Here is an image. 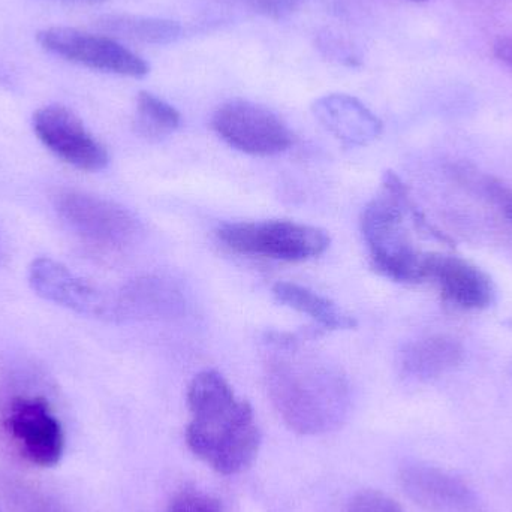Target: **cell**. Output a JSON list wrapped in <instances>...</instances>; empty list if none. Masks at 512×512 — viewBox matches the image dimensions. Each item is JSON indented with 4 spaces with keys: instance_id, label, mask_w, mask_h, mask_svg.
Listing matches in <instances>:
<instances>
[{
    "instance_id": "6da1fadb",
    "label": "cell",
    "mask_w": 512,
    "mask_h": 512,
    "mask_svg": "<svg viewBox=\"0 0 512 512\" xmlns=\"http://www.w3.org/2000/svg\"><path fill=\"white\" fill-rule=\"evenodd\" d=\"M304 339L276 331L265 336L268 396L289 429L322 435L348 417L351 390L339 367L303 349Z\"/></svg>"
},
{
    "instance_id": "7a4b0ae2",
    "label": "cell",
    "mask_w": 512,
    "mask_h": 512,
    "mask_svg": "<svg viewBox=\"0 0 512 512\" xmlns=\"http://www.w3.org/2000/svg\"><path fill=\"white\" fill-rule=\"evenodd\" d=\"M188 408L186 444L195 457L222 475L240 474L254 463L261 445L254 409L221 373L204 370L194 376Z\"/></svg>"
},
{
    "instance_id": "3957f363",
    "label": "cell",
    "mask_w": 512,
    "mask_h": 512,
    "mask_svg": "<svg viewBox=\"0 0 512 512\" xmlns=\"http://www.w3.org/2000/svg\"><path fill=\"white\" fill-rule=\"evenodd\" d=\"M411 206L408 189L394 173L384 177V194L373 198L361 215V233L373 267L388 279L415 283L424 280V256L412 245L405 228Z\"/></svg>"
},
{
    "instance_id": "277c9868",
    "label": "cell",
    "mask_w": 512,
    "mask_h": 512,
    "mask_svg": "<svg viewBox=\"0 0 512 512\" xmlns=\"http://www.w3.org/2000/svg\"><path fill=\"white\" fill-rule=\"evenodd\" d=\"M216 236L237 254L288 262L307 261L330 248L327 231L283 219L224 224Z\"/></svg>"
},
{
    "instance_id": "5b68a950",
    "label": "cell",
    "mask_w": 512,
    "mask_h": 512,
    "mask_svg": "<svg viewBox=\"0 0 512 512\" xmlns=\"http://www.w3.org/2000/svg\"><path fill=\"white\" fill-rule=\"evenodd\" d=\"M54 209L81 240L96 248L120 251L134 245L143 233L140 221L128 209L87 192H60Z\"/></svg>"
},
{
    "instance_id": "8992f818",
    "label": "cell",
    "mask_w": 512,
    "mask_h": 512,
    "mask_svg": "<svg viewBox=\"0 0 512 512\" xmlns=\"http://www.w3.org/2000/svg\"><path fill=\"white\" fill-rule=\"evenodd\" d=\"M3 429L17 453L36 468H54L65 453V432L56 412L41 396H15L3 411Z\"/></svg>"
},
{
    "instance_id": "52a82bcc",
    "label": "cell",
    "mask_w": 512,
    "mask_h": 512,
    "mask_svg": "<svg viewBox=\"0 0 512 512\" xmlns=\"http://www.w3.org/2000/svg\"><path fill=\"white\" fill-rule=\"evenodd\" d=\"M36 38L50 53L86 68L132 78L144 77L149 72V66L140 56L110 36L72 27H48Z\"/></svg>"
},
{
    "instance_id": "ba28073f",
    "label": "cell",
    "mask_w": 512,
    "mask_h": 512,
    "mask_svg": "<svg viewBox=\"0 0 512 512\" xmlns=\"http://www.w3.org/2000/svg\"><path fill=\"white\" fill-rule=\"evenodd\" d=\"M216 134L240 152L273 156L292 146L288 126L267 108L234 99L221 105L213 116Z\"/></svg>"
},
{
    "instance_id": "9c48e42d",
    "label": "cell",
    "mask_w": 512,
    "mask_h": 512,
    "mask_svg": "<svg viewBox=\"0 0 512 512\" xmlns=\"http://www.w3.org/2000/svg\"><path fill=\"white\" fill-rule=\"evenodd\" d=\"M33 131L51 153L81 171L104 170L107 149L93 137L80 117L63 105H45L33 114Z\"/></svg>"
},
{
    "instance_id": "30bf717a",
    "label": "cell",
    "mask_w": 512,
    "mask_h": 512,
    "mask_svg": "<svg viewBox=\"0 0 512 512\" xmlns=\"http://www.w3.org/2000/svg\"><path fill=\"white\" fill-rule=\"evenodd\" d=\"M29 283L39 297L57 306L92 318L116 319V295L101 291L62 262L35 259L29 267Z\"/></svg>"
},
{
    "instance_id": "8fae6325",
    "label": "cell",
    "mask_w": 512,
    "mask_h": 512,
    "mask_svg": "<svg viewBox=\"0 0 512 512\" xmlns=\"http://www.w3.org/2000/svg\"><path fill=\"white\" fill-rule=\"evenodd\" d=\"M399 484L412 502L429 512H475L478 508L474 489L438 466L409 463L400 469Z\"/></svg>"
},
{
    "instance_id": "7c38bea8",
    "label": "cell",
    "mask_w": 512,
    "mask_h": 512,
    "mask_svg": "<svg viewBox=\"0 0 512 512\" xmlns=\"http://www.w3.org/2000/svg\"><path fill=\"white\" fill-rule=\"evenodd\" d=\"M424 279L435 280L442 295L462 309H486L493 301L490 277L477 265L457 256H424Z\"/></svg>"
},
{
    "instance_id": "4fadbf2b",
    "label": "cell",
    "mask_w": 512,
    "mask_h": 512,
    "mask_svg": "<svg viewBox=\"0 0 512 512\" xmlns=\"http://www.w3.org/2000/svg\"><path fill=\"white\" fill-rule=\"evenodd\" d=\"M185 297L176 282L162 276L131 280L116 295V319H152L177 315Z\"/></svg>"
},
{
    "instance_id": "5bb4252c",
    "label": "cell",
    "mask_w": 512,
    "mask_h": 512,
    "mask_svg": "<svg viewBox=\"0 0 512 512\" xmlns=\"http://www.w3.org/2000/svg\"><path fill=\"white\" fill-rule=\"evenodd\" d=\"M315 114L325 128L346 146H364L378 137L381 122L357 99L328 96L315 105Z\"/></svg>"
},
{
    "instance_id": "9a60e30c",
    "label": "cell",
    "mask_w": 512,
    "mask_h": 512,
    "mask_svg": "<svg viewBox=\"0 0 512 512\" xmlns=\"http://www.w3.org/2000/svg\"><path fill=\"white\" fill-rule=\"evenodd\" d=\"M273 295L280 304L312 318L325 330H352L357 319L318 292L291 282H277Z\"/></svg>"
},
{
    "instance_id": "2e32d148",
    "label": "cell",
    "mask_w": 512,
    "mask_h": 512,
    "mask_svg": "<svg viewBox=\"0 0 512 512\" xmlns=\"http://www.w3.org/2000/svg\"><path fill=\"white\" fill-rule=\"evenodd\" d=\"M463 349L454 339L436 336L406 346L402 354L403 370L418 379H432L462 361Z\"/></svg>"
},
{
    "instance_id": "e0dca14e",
    "label": "cell",
    "mask_w": 512,
    "mask_h": 512,
    "mask_svg": "<svg viewBox=\"0 0 512 512\" xmlns=\"http://www.w3.org/2000/svg\"><path fill=\"white\" fill-rule=\"evenodd\" d=\"M105 32L116 33L126 38L144 42H168L179 36L180 26L173 21L153 20V18L113 15L99 21Z\"/></svg>"
},
{
    "instance_id": "ac0fdd59",
    "label": "cell",
    "mask_w": 512,
    "mask_h": 512,
    "mask_svg": "<svg viewBox=\"0 0 512 512\" xmlns=\"http://www.w3.org/2000/svg\"><path fill=\"white\" fill-rule=\"evenodd\" d=\"M182 116L173 105L149 92H141L137 99V128L150 138H162L176 131Z\"/></svg>"
},
{
    "instance_id": "d6986e66",
    "label": "cell",
    "mask_w": 512,
    "mask_h": 512,
    "mask_svg": "<svg viewBox=\"0 0 512 512\" xmlns=\"http://www.w3.org/2000/svg\"><path fill=\"white\" fill-rule=\"evenodd\" d=\"M165 512H224L221 502L198 489H183L168 502Z\"/></svg>"
},
{
    "instance_id": "ffe728a7",
    "label": "cell",
    "mask_w": 512,
    "mask_h": 512,
    "mask_svg": "<svg viewBox=\"0 0 512 512\" xmlns=\"http://www.w3.org/2000/svg\"><path fill=\"white\" fill-rule=\"evenodd\" d=\"M349 512H405V510L385 493L378 490H364L352 499Z\"/></svg>"
},
{
    "instance_id": "44dd1931",
    "label": "cell",
    "mask_w": 512,
    "mask_h": 512,
    "mask_svg": "<svg viewBox=\"0 0 512 512\" xmlns=\"http://www.w3.org/2000/svg\"><path fill=\"white\" fill-rule=\"evenodd\" d=\"M259 14L270 18H283L294 12L304 0H249Z\"/></svg>"
},
{
    "instance_id": "7402d4cb",
    "label": "cell",
    "mask_w": 512,
    "mask_h": 512,
    "mask_svg": "<svg viewBox=\"0 0 512 512\" xmlns=\"http://www.w3.org/2000/svg\"><path fill=\"white\" fill-rule=\"evenodd\" d=\"M489 189L490 197L498 203L501 207L502 212L505 213L508 219L512 222V191L511 189L505 188L501 183L489 182L487 185Z\"/></svg>"
},
{
    "instance_id": "603a6c76",
    "label": "cell",
    "mask_w": 512,
    "mask_h": 512,
    "mask_svg": "<svg viewBox=\"0 0 512 512\" xmlns=\"http://www.w3.org/2000/svg\"><path fill=\"white\" fill-rule=\"evenodd\" d=\"M495 53L499 60L512 69V39L504 38L495 45Z\"/></svg>"
},
{
    "instance_id": "cb8c5ba5",
    "label": "cell",
    "mask_w": 512,
    "mask_h": 512,
    "mask_svg": "<svg viewBox=\"0 0 512 512\" xmlns=\"http://www.w3.org/2000/svg\"><path fill=\"white\" fill-rule=\"evenodd\" d=\"M60 2H72V3H101L105 0H60Z\"/></svg>"
},
{
    "instance_id": "d4e9b609",
    "label": "cell",
    "mask_w": 512,
    "mask_h": 512,
    "mask_svg": "<svg viewBox=\"0 0 512 512\" xmlns=\"http://www.w3.org/2000/svg\"><path fill=\"white\" fill-rule=\"evenodd\" d=\"M412 2H415V3H423V2H427V0H412Z\"/></svg>"
},
{
    "instance_id": "484cf974",
    "label": "cell",
    "mask_w": 512,
    "mask_h": 512,
    "mask_svg": "<svg viewBox=\"0 0 512 512\" xmlns=\"http://www.w3.org/2000/svg\"><path fill=\"white\" fill-rule=\"evenodd\" d=\"M0 255H2V242H0Z\"/></svg>"
},
{
    "instance_id": "4316f807",
    "label": "cell",
    "mask_w": 512,
    "mask_h": 512,
    "mask_svg": "<svg viewBox=\"0 0 512 512\" xmlns=\"http://www.w3.org/2000/svg\"><path fill=\"white\" fill-rule=\"evenodd\" d=\"M0 512H3L2 510H0Z\"/></svg>"
}]
</instances>
